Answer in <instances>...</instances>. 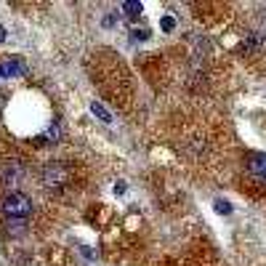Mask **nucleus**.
I'll return each instance as SVG.
<instances>
[{"instance_id": "7ed1b4c3", "label": "nucleus", "mask_w": 266, "mask_h": 266, "mask_svg": "<svg viewBox=\"0 0 266 266\" xmlns=\"http://www.w3.org/2000/svg\"><path fill=\"white\" fill-rule=\"evenodd\" d=\"M19 178H22V163L11 160V163H6L3 168H0V184L3 186H16Z\"/></svg>"}, {"instance_id": "39448f33", "label": "nucleus", "mask_w": 266, "mask_h": 266, "mask_svg": "<svg viewBox=\"0 0 266 266\" xmlns=\"http://www.w3.org/2000/svg\"><path fill=\"white\" fill-rule=\"evenodd\" d=\"M59 139H61V128H59V122H53V125H48V130H45L37 141H40V144H56Z\"/></svg>"}, {"instance_id": "20e7f679", "label": "nucleus", "mask_w": 266, "mask_h": 266, "mask_svg": "<svg viewBox=\"0 0 266 266\" xmlns=\"http://www.w3.org/2000/svg\"><path fill=\"white\" fill-rule=\"evenodd\" d=\"M248 170L258 178V181L266 184V155H250L248 160Z\"/></svg>"}, {"instance_id": "9d476101", "label": "nucleus", "mask_w": 266, "mask_h": 266, "mask_svg": "<svg viewBox=\"0 0 266 266\" xmlns=\"http://www.w3.org/2000/svg\"><path fill=\"white\" fill-rule=\"evenodd\" d=\"M173 27H176L173 16H163V30H165V32H173Z\"/></svg>"}, {"instance_id": "0eeeda50", "label": "nucleus", "mask_w": 266, "mask_h": 266, "mask_svg": "<svg viewBox=\"0 0 266 266\" xmlns=\"http://www.w3.org/2000/svg\"><path fill=\"white\" fill-rule=\"evenodd\" d=\"M141 3H136V0H128V3H122V14H128V16H139L141 14Z\"/></svg>"}, {"instance_id": "2eb2a0df", "label": "nucleus", "mask_w": 266, "mask_h": 266, "mask_svg": "<svg viewBox=\"0 0 266 266\" xmlns=\"http://www.w3.org/2000/svg\"><path fill=\"white\" fill-rule=\"evenodd\" d=\"M3 40H6V30L0 27V43H3Z\"/></svg>"}, {"instance_id": "f257e3e1", "label": "nucleus", "mask_w": 266, "mask_h": 266, "mask_svg": "<svg viewBox=\"0 0 266 266\" xmlns=\"http://www.w3.org/2000/svg\"><path fill=\"white\" fill-rule=\"evenodd\" d=\"M0 211L11 218H24L32 213V200L27 197L24 192H8L3 197V203H0Z\"/></svg>"}, {"instance_id": "4468645a", "label": "nucleus", "mask_w": 266, "mask_h": 266, "mask_svg": "<svg viewBox=\"0 0 266 266\" xmlns=\"http://www.w3.org/2000/svg\"><path fill=\"white\" fill-rule=\"evenodd\" d=\"M8 78V70H6V64H0V80Z\"/></svg>"}, {"instance_id": "f03ea898", "label": "nucleus", "mask_w": 266, "mask_h": 266, "mask_svg": "<svg viewBox=\"0 0 266 266\" xmlns=\"http://www.w3.org/2000/svg\"><path fill=\"white\" fill-rule=\"evenodd\" d=\"M66 178H70V173H66V168L61 163H48L43 170V184L48 189H61L66 184Z\"/></svg>"}, {"instance_id": "ddd939ff", "label": "nucleus", "mask_w": 266, "mask_h": 266, "mask_svg": "<svg viewBox=\"0 0 266 266\" xmlns=\"http://www.w3.org/2000/svg\"><path fill=\"white\" fill-rule=\"evenodd\" d=\"M115 194H125V181H117L115 184Z\"/></svg>"}, {"instance_id": "9b49d317", "label": "nucleus", "mask_w": 266, "mask_h": 266, "mask_svg": "<svg viewBox=\"0 0 266 266\" xmlns=\"http://www.w3.org/2000/svg\"><path fill=\"white\" fill-rule=\"evenodd\" d=\"M147 35H149L147 30H133V32H130L133 40H147Z\"/></svg>"}, {"instance_id": "1a4fd4ad", "label": "nucleus", "mask_w": 266, "mask_h": 266, "mask_svg": "<svg viewBox=\"0 0 266 266\" xmlns=\"http://www.w3.org/2000/svg\"><path fill=\"white\" fill-rule=\"evenodd\" d=\"M6 70H8V78H16V75H24V64L22 61H8Z\"/></svg>"}, {"instance_id": "423d86ee", "label": "nucleus", "mask_w": 266, "mask_h": 266, "mask_svg": "<svg viewBox=\"0 0 266 266\" xmlns=\"http://www.w3.org/2000/svg\"><path fill=\"white\" fill-rule=\"evenodd\" d=\"M91 112H93V115H96L101 122H107V125H112V115H109L107 109H104V104H101V101H91Z\"/></svg>"}, {"instance_id": "6e6552de", "label": "nucleus", "mask_w": 266, "mask_h": 266, "mask_svg": "<svg viewBox=\"0 0 266 266\" xmlns=\"http://www.w3.org/2000/svg\"><path fill=\"white\" fill-rule=\"evenodd\" d=\"M213 208H216L218 216H229V213H232V203H229V200H216Z\"/></svg>"}, {"instance_id": "f8f14e48", "label": "nucleus", "mask_w": 266, "mask_h": 266, "mask_svg": "<svg viewBox=\"0 0 266 266\" xmlns=\"http://www.w3.org/2000/svg\"><path fill=\"white\" fill-rule=\"evenodd\" d=\"M117 22V14H107V19H104V27H115Z\"/></svg>"}]
</instances>
